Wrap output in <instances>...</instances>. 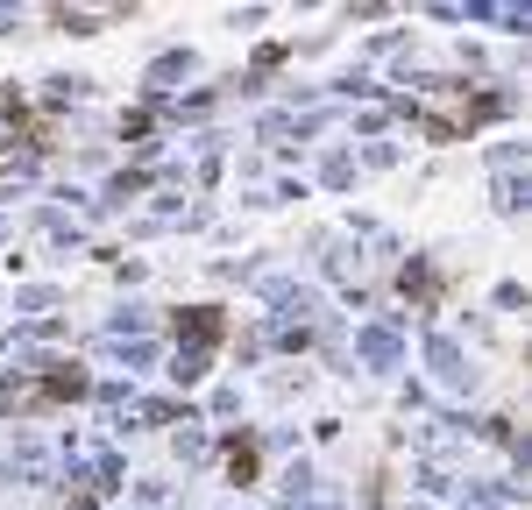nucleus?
<instances>
[{
	"label": "nucleus",
	"mask_w": 532,
	"mask_h": 510,
	"mask_svg": "<svg viewBox=\"0 0 532 510\" xmlns=\"http://www.w3.org/2000/svg\"><path fill=\"white\" fill-rule=\"evenodd\" d=\"M178 333H192V340H220V312H192V319H178Z\"/></svg>",
	"instance_id": "1"
},
{
	"label": "nucleus",
	"mask_w": 532,
	"mask_h": 510,
	"mask_svg": "<svg viewBox=\"0 0 532 510\" xmlns=\"http://www.w3.org/2000/svg\"><path fill=\"white\" fill-rule=\"evenodd\" d=\"M227 461H235V475H256V447H242V440L227 447Z\"/></svg>",
	"instance_id": "2"
}]
</instances>
